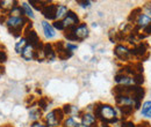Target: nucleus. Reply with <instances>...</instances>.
<instances>
[{
	"label": "nucleus",
	"mask_w": 151,
	"mask_h": 127,
	"mask_svg": "<svg viewBox=\"0 0 151 127\" xmlns=\"http://www.w3.org/2000/svg\"><path fill=\"white\" fill-rule=\"evenodd\" d=\"M94 116L96 117V119H99L102 124H107L111 125L112 123H114L117 118V111L115 108H113L109 104H95L94 105Z\"/></svg>",
	"instance_id": "f257e3e1"
},
{
	"label": "nucleus",
	"mask_w": 151,
	"mask_h": 127,
	"mask_svg": "<svg viewBox=\"0 0 151 127\" xmlns=\"http://www.w3.org/2000/svg\"><path fill=\"white\" fill-rule=\"evenodd\" d=\"M64 36L68 39V42H81L90 36V29L86 23H80L76 28L64 30Z\"/></svg>",
	"instance_id": "f03ea898"
},
{
	"label": "nucleus",
	"mask_w": 151,
	"mask_h": 127,
	"mask_svg": "<svg viewBox=\"0 0 151 127\" xmlns=\"http://www.w3.org/2000/svg\"><path fill=\"white\" fill-rule=\"evenodd\" d=\"M29 23V18H13V16H8L6 21V26L8 28V31L15 37L19 38L21 37L26 26Z\"/></svg>",
	"instance_id": "7ed1b4c3"
},
{
	"label": "nucleus",
	"mask_w": 151,
	"mask_h": 127,
	"mask_svg": "<svg viewBox=\"0 0 151 127\" xmlns=\"http://www.w3.org/2000/svg\"><path fill=\"white\" fill-rule=\"evenodd\" d=\"M64 119H65V114L63 110L54 109L44 116V124L47 127H59L62 126Z\"/></svg>",
	"instance_id": "20e7f679"
},
{
	"label": "nucleus",
	"mask_w": 151,
	"mask_h": 127,
	"mask_svg": "<svg viewBox=\"0 0 151 127\" xmlns=\"http://www.w3.org/2000/svg\"><path fill=\"white\" fill-rule=\"evenodd\" d=\"M32 27H33L32 23H28V24L26 26V28H24V30H23V33H24V36L23 37H26L28 44L32 45L36 51L42 50L44 44H42V42H41L40 37H38L37 33H36L35 30H33Z\"/></svg>",
	"instance_id": "39448f33"
},
{
	"label": "nucleus",
	"mask_w": 151,
	"mask_h": 127,
	"mask_svg": "<svg viewBox=\"0 0 151 127\" xmlns=\"http://www.w3.org/2000/svg\"><path fill=\"white\" fill-rule=\"evenodd\" d=\"M114 55L115 57L121 60V61H129L132 58V49H129L128 46L123 45V44H117L114 49Z\"/></svg>",
	"instance_id": "423d86ee"
},
{
	"label": "nucleus",
	"mask_w": 151,
	"mask_h": 127,
	"mask_svg": "<svg viewBox=\"0 0 151 127\" xmlns=\"http://www.w3.org/2000/svg\"><path fill=\"white\" fill-rule=\"evenodd\" d=\"M62 22H63V26H64V30L72 29V28H76L77 26L80 24L79 18H78V15L76 14L73 11H69L68 15L64 18V20Z\"/></svg>",
	"instance_id": "0eeeda50"
},
{
	"label": "nucleus",
	"mask_w": 151,
	"mask_h": 127,
	"mask_svg": "<svg viewBox=\"0 0 151 127\" xmlns=\"http://www.w3.org/2000/svg\"><path fill=\"white\" fill-rule=\"evenodd\" d=\"M148 52H149V44L147 42H141L135 46H132V57H137V58L148 57Z\"/></svg>",
	"instance_id": "6e6552de"
},
{
	"label": "nucleus",
	"mask_w": 151,
	"mask_h": 127,
	"mask_svg": "<svg viewBox=\"0 0 151 127\" xmlns=\"http://www.w3.org/2000/svg\"><path fill=\"white\" fill-rule=\"evenodd\" d=\"M54 48H55L56 55L60 60H68L69 58H71L72 55H73L71 51H69L65 48V44L63 42H57L56 44H54Z\"/></svg>",
	"instance_id": "1a4fd4ad"
},
{
	"label": "nucleus",
	"mask_w": 151,
	"mask_h": 127,
	"mask_svg": "<svg viewBox=\"0 0 151 127\" xmlns=\"http://www.w3.org/2000/svg\"><path fill=\"white\" fill-rule=\"evenodd\" d=\"M57 7H58V5L51 4V2H49L48 5H45L43 7V9H42L41 13L45 18V21H56Z\"/></svg>",
	"instance_id": "9d476101"
},
{
	"label": "nucleus",
	"mask_w": 151,
	"mask_h": 127,
	"mask_svg": "<svg viewBox=\"0 0 151 127\" xmlns=\"http://www.w3.org/2000/svg\"><path fill=\"white\" fill-rule=\"evenodd\" d=\"M96 117L92 112H84L80 114V124L84 127H94L96 124Z\"/></svg>",
	"instance_id": "9b49d317"
},
{
	"label": "nucleus",
	"mask_w": 151,
	"mask_h": 127,
	"mask_svg": "<svg viewBox=\"0 0 151 127\" xmlns=\"http://www.w3.org/2000/svg\"><path fill=\"white\" fill-rule=\"evenodd\" d=\"M114 80L119 86H136L134 76H129V75H126L122 73H117L115 75Z\"/></svg>",
	"instance_id": "f8f14e48"
},
{
	"label": "nucleus",
	"mask_w": 151,
	"mask_h": 127,
	"mask_svg": "<svg viewBox=\"0 0 151 127\" xmlns=\"http://www.w3.org/2000/svg\"><path fill=\"white\" fill-rule=\"evenodd\" d=\"M149 24H151V16L144 14V13H141L139 16L136 20V22H135V27H134V28H135L136 30L141 31L142 29H144V28L148 27Z\"/></svg>",
	"instance_id": "ddd939ff"
},
{
	"label": "nucleus",
	"mask_w": 151,
	"mask_h": 127,
	"mask_svg": "<svg viewBox=\"0 0 151 127\" xmlns=\"http://www.w3.org/2000/svg\"><path fill=\"white\" fill-rule=\"evenodd\" d=\"M43 55H44V58L49 61H54L57 58L56 52H55V48H54V44H50V43H47L43 45Z\"/></svg>",
	"instance_id": "4468645a"
},
{
	"label": "nucleus",
	"mask_w": 151,
	"mask_h": 127,
	"mask_svg": "<svg viewBox=\"0 0 151 127\" xmlns=\"http://www.w3.org/2000/svg\"><path fill=\"white\" fill-rule=\"evenodd\" d=\"M17 0H0V12L1 14H8L15 6H18Z\"/></svg>",
	"instance_id": "2eb2a0df"
},
{
	"label": "nucleus",
	"mask_w": 151,
	"mask_h": 127,
	"mask_svg": "<svg viewBox=\"0 0 151 127\" xmlns=\"http://www.w3.org/2000/svg\"><path fill=\"white\" fill-rule=\"evenodd\" d=\"M42 28L44 31V36L47 37V39H52L56 37V29L52 27L51 23H49L48 21H42Z\"/></svg>",
	"instance_id": "dca6fc26"
},
{
	"label": "nucleus",
	"mask_w": 151,
	"mask_h": 127,
	"mask_svg": "<svg viewBox=\"0 0 151 127\" xmlns=\"http://www.w3.org/2000/svg\"><path fill=\"white\" fill-rule=\"evenodd\" d=\"M35 55H36V50H35L32 45H29V44H28V45L22 50V52H21L22 59H24L26 61L34 60V59H35Z\"/></svg>",
	"instance_id": "f3484780"
},
{
	"label": "nucleus",
	"mask_w": 151,
	"mask_h": 127,
	"mask_svg": "<svg viewBox=\"0 0 151 127\" xmlns=\"http://www.w3.org/2000/svg\"><path fill=\"white\" fill-rule=\"evenodd\" d=\"M42 117V110L38 108L37 105L35 104H32L30 106V110H29V119L35 123V121H38Z\"/></svg>",
	"instance_id": "a211bd4d"
},
{
	"label": "nucleus",
	"mask_w": 151,
	"mask_h": 127,
	"mask_svg": "<svg viewBox=\"0 0 151 127\" xmlns=\"http://www.w3.org/2000/svg\"><path fill=\"white\" fill-rule=\"evenodd\" d=\"M70 9L65 6V5H58L57 7V13H56V21H63L64 18L68 15V12Z\"/></svg>",
	"instance_id": "6ab92c4d"
},
{
	"label": "nucleus",
	"mask_w": 151,
	"mask_h": 127,
	"mask_svg": "<svg viewBox=\"0 0 151 127\" xmlns=\"http://www.w3.org/2000/svg\"><path fill=\"white\" fill-rule=\"evenodd\" d=\"M80 126H81V124L78 120H76L75 117H68V118H65L64 121H63V124H62V127H80Z\"/></svg>",
	"instance_id": "aec40b11"
},
{
	"label": "nucleus",
	"mask_w": 151,
	"mask_h": 127,
	"mask_svg": "<svg viewBox=\"0 0 151 127\" xmlns=\"http://www.w3.org/2000/svg\"><path fill=\"white\" fill-rule=\"evenodd\" d=\"M7 15H8V16H13V18H24V16H26V14H24V12H23L21 5L15 6Z\"/></svg>",
	"instance_id": "412c9836"
},
{
	"label": "nucleus",
	"mask_w": 151,
	"mask_h": 127,
	"mask_svg": "<svg viewBox=\"0 0 151 127\" xmlns=\"http://www.w3.org/2000/svg\"><path fill=\"white\" fill-rule=\"evenodd\" d=\"M117 109H119L121 116H122V118H121L122 120H123V118L130 117L132 113L135 112V109L132 106H117Z\"/></svg>",
	"instance_id": "4be33fe9"
},
{
	"label": "nucleus",
	"mask_w": 151,
	"mask_h": 127,
	"mask_svg": "<svg viewBox=\"0 0 151 127\" xmlns=\"http://www.w3.org/2000/svg\"><path fill=\"white\" fill-rule=\"evenodd\" d=\"M21 7H22V9H23V12H24V14H26V16H27V18H35L34 12H33V8L30 7L29 2L23 1V2L21 4Z\"/></svg>",
	"instance_id": "5701e85b"
},
{
	"label": "nucleus",
	"mask_w": 151,
	"mask_h": 127,
	"mask_svg": "<svg viewBox=\"0 0 151 127\" xmlns=\"http://www.w3.org/2000/svg\"><path fill=\"white\" fill-rule=\"evenodd\" d=\"M142 13V8H135V9H132V13H130V15L128 16V21H129V23L132 24L134 27H135V22H136V20L137 18L139 16V14Z\"/></svg>",
	"instance_id": "b1692460"
},
{
	"label": "nucleus",
	"mask_w": 151,
	"mask_h": 127,
	"mask_svg": "<svg viewBox=\"0 0 151 127\" xmlns=\"http://www.w3.org/2000/svg\"><path fill=\"white\" fill-rule=\"evenodd\" d=\"M27 45H28V42H27L26 37H21V39H20L19 42L15 43V48H14V49H15V52L19 53V55H21L22 50H23Z\"/></svg>",
	"instance_id": "393cba45"
},
{
	"label": "nucleus",
	"mask_w": 151,
	"mask_h": 127,
	"mask_svg": "<svg viewBox=\"0 0 151 127\" xmlns=\"http://www.w3.org/2000/svg\"><path fill=\"white\" fill-rule=\"evenodd\" d=\"M48 4H49V1H40V0H30L29 1L30 7H34L36 11H40V12H42L43 7Z\"/></svg>",
	"instance_id": "a878e982"
},
{
	"label": "nucleus",
	"mask_w": 151,
	"mask_h": 127,
	"mask_svg": "<svg viewBox=\"0 0 151 127\" xmlns=\"http://www.w3.org/2000/svg\"><path fill=\"white\" fill-rule=\"evenodd\" d=\"M37 106L42 111H47L48 110V106H49V102L45 97H41L40 99L37 101Z\"/></svg>",
	"instance_id": "bb28decb"
},
{
	"label": "nucleus",
	"mask_w": 151,
	"mask_h": 127,
	"mask_svg": "<svg viewBox=\"0 0 151 127\" xmlns=\"http://www.w3.org/2000/svg\"><path fill=\"white\" fill-rule=\"evenodd\" d=\"M77 4H78L81 8H88V7H91V4H92V2L88 1V0H87V1H86V0H78Z\"/></svg>",
	"instance_id": "cd10ccee"
},
{
	"label": "nucleus",
	"mask_w": 151,
	"mask_h": 127,
	"mask_svg": "<svg viewBox=\"0 0 151 127\" xmlns=\"http://www.w3.org/2000/svg\"><path fill=\"white\" fill-rule=\"evenodd\" d=\"M151 108V101H147V102H144L143 104H142V109H141V113L143 114V113H145L148 110Z\"/></svg>",
	"instance_id": "c85d7f7f"
},
{
	"label": "nucleus",
	"mask_w": 151,
	"mask_h": 127,
	"mask_svg": "<svg viewBox=\"0 0 151 127\" xmlns=\"http://www.w3.org/2000/svg\"><path fill=\"white\" fill-rule=\"evenodd\" d=\"M52 27H54L55 29H57V30L64 31V26H63V22H62V21H54Z\"/></svg>",
	"instance_id": "c756f323"
},
{
	"label": "nucleus",
	"mask_w": 151,
	"mask_h": 127,
	"mask_svg": "<svg viewBox=\"0 0 151 127\" xmlns=\"http://www.w3.org/2000/svg\"><path fill=\"white\" fill-rule=\"evenodd\" d=\"M65 48L69 50V51H71V52H73L75 50H77L78 49V45L77 44H72V43H65Z\"/></svg>",
	"instance_id": "7c9ffc66"
},
{
	"label": "nucleus",
	"mask_w": 151,
	"mask_h": 127,
	"mask_svg": "<svg viewBox=\"0 0 151 127\" xmlns=\"http://www.w3.org/2000/svg\"><path fill=\"white\" fill-rule=\"evenodd\" d=\"M141 33H142L145 37L151 36V24H149L148 27H145L144 29H142V30H141Z\"/></svg>",
	"instance_id": "2f4dec72"
},
{
	"label": "nucleus",
	"mask_w": 151,
	"mask_h": 127,
	"mask_svg": "<svg viewBox=\"0 0 151 127\" xmlns=\"http://www.w3.org/2000/svg\"><path fill=\"white\" fill-rule=\"evenodd\" d=\"M6 60H7V55H6V52L0 50V65L5 64V62H6Z\"/></svg>",
	"instance_id": "473e14b6"
},
{
	"label": "nucleus",
	"mask_w": 151,
	"mask_h": 127,
	"mask_svg": "<svg viewBox=\"0 0 151 127\" xmlns=\"http://www.w3.org/2000/svg\"><path fill=\"white\" fill-rule=\"evenodd\" d=\"M143 8H144V11L147 12V15L151 16V2H147Z\"/></svg>",
	"instance_id": "72a5a7b5"
},
{
	"label": "nucleus",
	"mask_w": 151,
	"mask_h": 127,
	"mask_svg": "<svg viewBox=\"0 0 151 127\" xmlns=\"http://www.w3.org/2000/svg\"><path fill=\"white\" fill-rule=\"evenodd\" d=\"M30 127H47L45 126V124H43V123H41V121H35V123H33Z\"/></svg>",
	"instance_id": "f704fd0d"
},
{
	"label": "nucleus",
	"mask_w": 151,
	"mask_h": 127,
	"mask_svg": "<svg viewBox=\"0 0 151 127\" xmlns=\"http://www.w3.org/2000/svg\"><path fill=\"white\" fill-rule=\"evenodd\" d=\"M136 127H150V124H149V123H147V121H143V123H141V124L136 125Z\"/></svg>",
	"instance_id": "c9c22d12"
},
{
	"label": "nucleus",
	"mask_w": 151,
	"mask_h": 127,
	"mask_svg": "<svg viewBox=\"0 0 151 127\" xmlns=\"http://www.w3.org/2000/svg\"><path fill=\"white\" fill-rule=\"evenodd\" d=\"M142 116H144L145 118H151V108L149 110H148V111H147L145 113H143Z\"/></svg>",
	"instance_id": "e433bc0d"
},
{
	"label": "nucleus",
	"mask_w": 151,
	"mask_h": 127,
	"mask_svg": "<svg viewBox=\"0 0 151 127\" xmlns=\"http://www.w3.org/2000/svg\"><path fill=\"white\" fill-rule=\"evenodd\" d=\"M102 125V127H111L109 125H107V124H101Z\"/></svg>",
	"instance_id": "4c0bfd02"
},
{
	"label": "nucleus",
	"mask_w": 151,
	"mask_h": 127,
	"mask_svg": "<svg viewBox=\"0 0 151 127\" xmlns=\"http://www.w3.org/2000/svg\"><path fill=\"white\" fill-rule=\"evenodd\" d=\"M4 127H12V126H4Z\"/></svg>",
	"instance_id": "58836bf2"
}]
</instances>
